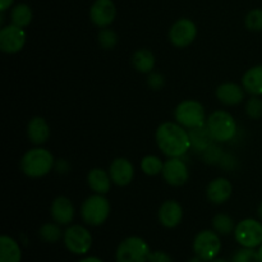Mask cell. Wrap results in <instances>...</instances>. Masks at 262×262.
<instances>
[{"label": "cell", "mask_w": 262, "mask_h": 262, "mask_svg": "<svg viewBox=\"0 0 262 262\" xmlns=\"http://www.w3.org/2000/svg\"><path fill=\"white\" fill-rule=\"evenodd\" d=\"M215 95L219 102L225 106H237L245 101L246 91L242 84L234 82H224L215 90Z\"/></svg>", "instance_id": "17"}, {"label": "cell", "mask_w": 262, "mask_h": 262, "mask_svg": "<svg viewBox=\"0 0 262 262\" xmlns=\"http://www.w3.org/2000/svg\"><path fill=\"white\" fill-rule=\"evenodd\" d=\"M147 86L154 91H159L165 86V77L159 72H151L147 74Z\"/></svg>", "instance_id": "34"}, {"label": "cell", "mask_w": 262, "mask_h": 262, "mask_svg": "<svg viewBox=\"0 0 262 262\" xmlns=\"http://www.w3.org/2000/svg\"><path fill=\"white\" fill-rule=\"evenodd\" d=\"M197 26L189 18H179L169 30V41L174 48L184 49L194 42L197 37Z\"/></svg>", "instance_id": "10"}, {"label": "cell", "mask_w": 262, "mask_h": 262, "mask_svg": "<svg viewBox=\"0 0 262 262\" xmlns=\"http://www.w3.org/2000/svg\"><path fill=\"white\" fill-rule=\"evenodd\" d=\"M161 177L169 186H184L189 179L188 165L184 163V160H182V158H168V160L164 161Z\"/></svg>", "instance_id": "12"}, {"label": "cell", "mask_w": 262, "mask_h": 262, "mask_svg": "<svg viewBox=\"0 0 262 262\" xmlns=\"http://www.w3.org/2000/svg\"><path fill=\"white\" fill-rule=\"evenodd\" d=\"M206 127L217 143L230 142L234 140L238 132V124L234 117L227 110L212 112L206 119Z\"/></svg>", "instance_id": "4"}, {"label": "cell", "mask_w": 262, "mask_h": 262, "mask_svg": "<svg viewBox=\"0 0 262 262\" xmlns=\"http://www.w3.org/2000/svg\"><path fill=\"white\" fill-rule=\"evenodd\" d=\"M210 262H232V261H228V260H225V258H219V257H216V258H214V260L210 261Z\"/></svg>", "instance_id": "42"}, {"label": "cell", "mask_w": 262, "mask_h": 262, "mask_svg": "<svg viewBox=\"0 0 262 262\" xmlns=\"http://www.w3.org/2000/svg\"><path fill=\"white\" fill-rule=\"evenodd\" d=\"M257 216H258V219L262 222V201L260 202V205H258V207H257Z\"/></svg>", "instance_id": "40"}, {"label": "cell", "mask_w": 262, "mask_h": 262, "mask_svg": "<svg viewBox=\"0 0 262 262\" xmlns=\"http://www.w3.org/2000/svg\"><path fill=\"white\" fill-rule=\"evenodd\" d=\"M107 171H109L113 184L118 187L129 186L136 176L135 165L127 158H115L110 164Z\"/></svg>", "instance_id": "14"}, {"label": "cell", "mask_w": 262, "mask_h": 262, "mask_svg": "<svg viewBox=\"0 0 262 262\" xmlns=\"http://www.w3.org/2000/svg\"><path fill=\"white\" fill-rule=\"evenodd\" d=\"M257 252H258V257H260V262H262V245L257 248Z\"/></svg>", "instance_id": "43"}, {"label": "cell", "mask_w": 262, "mask_h": 262, "mask_svg": "<svg viewBox=\"0 0 262 262\" xmlns=\"http://www.w3.org/2000/svg\"><path fill=\"white\" fill-rule=\"evenodd\" d=\"M192 248L194 255L199 256L205 262H210L219 256L222 251V239L214 229L201 230L194 237Z\"/></svg>", "instance_id": "9"}, {"label": "cell", "mask_w": 262, "mask_h": 262, "mask_svg": "<svg viewBox=\"0 0 262 262\" xmlns=\"http://www.w3.org/2000/svg\"><path fill=\"white\" fill-rule=\"evenodd\" d=\"M219 165L222 166L223 169H225V170H234L238 166V160L234 155H232V154L224 152Z\"/></svg>", "instance_id": "35"}, {"label": "cell", "mask_w": 262, "mask_h": 262, "mask_svg": "<svg viewBox=\"0 0 262 262\" xmlns=\"http://www.w3.org/2000/svg\"><path fill=\"white\" fill-rule=\"evenodd\" d=\"M233 194V186L230 183L229 179L224 178V177H217L214 178L206 188V197L211 204L214 205H223Z\"/></svg>", "instance_id": "18"}, {"label": "cell", "mask_w": 262, "mask_h": 262, "mask_svg": "<svg viewBox=\"0 0 262 262\" xmlns=\"http://www.w3.org/2000/svg\"><path fill=\"white\" fill-rule=\"evenodd\" d=\"M50 216L53 222L58 223L61 227L71 225L76 216V209L72 200L66 196H58L54 199L50 205Z\"/></svg>", "instance_id": "16"}, {"label": "cell", "mask_w": 262, "mask_h": 262, "mask_svg": "<svg viewBox=\"0 0 262 262\" xmlns=\"http://www.w3.org/2000/svg\"><path fill=\"white\" fill-rule=\"evenodd\" d=\"M112 205L105 194L94 193L87 197L81 205L79 215L82 220L89 227H100L110 216Z\"/></svg>", "instance_id": "3"}, {"label": "cell", "mask_w": 262, "mask_h": 262, "mask_svg": "<svg viewBox=\"0 0 262 262\" xmlns=\"http://www.w3.org/2000/svg\"><path fill=\"white\" fill-rule=\"evenodd\" d=\"M87 184L94 193L106 196L112 188L113 181L110 178L109 171L101 168H94L87 174Z\"/></svg>", "instance_id": "20"}, {"label": "cell", "mask_w": 262, "mask_h": 262, "mask_svg": "<svg viewBox=\"0 0 262 262\" xmlns=\"http://www.w3.org/2000/svg\"><path fill=\"white\" fill-rule=\"evenodd\" d=\"M189 132V140H191V148H193L196 152L201 155L209 146H211L215 142L214 137L210 133L209 128L206 124L201 125V127L192 128L188 129Z\"/></svg>", "instance_id": "23"}, {"label": "cell", "mask_w": 262, "mask_h": 262, "mask_svg": "<svg viewBox=\"0 0 262 262\" xmlns=\"http://www.w3.org/2000/svg\"><path fill=\"white\" fill-rule=\"evenodd\" d=\"M9 18L10 23L18 26V27L26 28L31 25V22H32V9H31L30 5L26 4V3H18V4H14L10 8Z\"/></svg>", "instance_id": "25"}, {"label": "cell", "mask_w": 262, "mask_h": 262, "mask_svg": "<svg viewBox=\"0 0 262 262\" xmlns=\"http://www.w3.org/2000/svg\"><path fill=\"white\" fill-rule=\"evenodd\" d=\"M233 234L241 247L258 248L262 245V222L253 217L241 220Z\"/></svg>", "instance_id": "8"}, {"label": "cell", "mask_w": 262, "mask_h": 262, "mask_svg": "<svg viewBox=\"0 0 262 262\" xmlns=\"http://www.w3.org/2000/svg\"><path fill=\"white\" fill-rule=\"evenodd\" d=\"M183 207L176 200H166L159 207V223L166 229H174V228L178 227L183 220Z\"/></svg>", "instance_id": "15"}, {"label": "cell", "mask_w": 262, "mask_h": 262, "mask_svg": "<svg viewBox=\"0 0 262 262\" xmlns=\"http://www.w3.org/2000/svg\"><path fill=\"white\" fill-rule=\"evenodd\" d=\"M78 262H104L101 258L96 257V256H89V257H84L82 260H79Z\"/></svg>", "instance_id": "39"}, {"label": "cell", "mask_w": 262, "mask_h": 262, "mask_svg": "<svg viewBox=\"0 0 262 262\" xmlns=\"http://www.w3.org/2000/svg\"><path fill=\"white\" fill-rule=\"evenodd\" d=\"M38 235H40V238L43 242L56 243L60 239H63L64 232L61 230V225H59L58 223H45L38 229Z\"/></svg>", "instance_id": "27"}, {"label": "cell", "mask_w": 262, "mask_h": 262, "mask_svg": "<svg viewBox=\"0 0 262 262\" xmlns=\"http://www.w3.org/2000/svg\"><path fill=\"white\" fill-rule=\"evenodd\" d=\"M223 155H224V151H223V148L217 145V142L212 143L211 146H209V147L201 154L204 163L209 164V165L219 164L220 160H222Z\"/></svg>", "instance_id": "32"}, {"label": "cell", "mask_w": 262, "mask_h": 262, "mask_svg": "<svg viewBox=\"0 0 262 262\" xmlns=\"http://www.w3.org/2000/svg\"><path fill=\"white\" fill-rule=\"evenodd\" d=\"M245 25L248 31L252 32H261L262 31V9L256 8V9L250 10L245 18Z\"/></svg>", "instance_id": "30"}, {"label": "cell", "mask_w": 262, "mask_h": 262, "mask_svg": "<svg viewBox=\"0 0 262 262\" xmlns=\"http://www.w3.org/2000/svg\"><path fill=\"white\" fill-rule=\"evenodd\" d=\"M155 141L166 158H182L191 148L189 132L177 122H164L156 128Z\"/></svg>", "instance_id": "1"}, {"label": "cell", "mask_w": 262, "mask_h": 262, "mask_svg": "<svg viewBox=\"0 0 262 262\" xmlns=\"http://www.w3.org/2000/svg\"><path fill=\"white\" fill-rule=\"evenodd\" d=\"M27 138L32 145L42 146L49 141L51 135V129L49 123L42 117H33L28 120L26 128Z\"/></svg>", "instance_id": "19"}, {"label": "cell", "mask_w": 262, "mask_h": 262, "mask_svg": "<svg viewBox=\"0 0 262 262\" xmlns=\"http://www.w3.org/2000/svg\"><path fill=\"white\" fill-rule=\"evenodd\" d=\"M241 84L245 89L246 94L251 96H262V64L247 69L242 76Z\"/></svg>", "instance_id": "21"}, {"label": "cell", "mask_w": 262, "mask_h": 262, "mask_svg": "<svg viewBox=\"0 0 262 262\" xmlns=\"http://www.w3.org/2000/svg\"><path fill=\"white\" fill-rule=\"evenodd\" d=\"M151 248L143 238L132 235L123 239L115 251L117 262H148Z\"/></svg>", "instance_id": "5"}, {"label": "cell", "mask_w": 262, "mask_h": 262, "mask_svg": "<svg viewBox=\"0 0 262 262\" xmlns=\"http://www.w3.org/2000/svg\"><path fill=\"white\" fill-rule=\"evenodd\" d=\"M156 64V58L150 49H137L132 55V66L137 72L142 74H148L154 72Z\"/></svg>", "instance_id": "24"}, {"label": "cell", "mask_w": 262, "mask_h": 262, "mask_svg": "<svg viewBox=\"0 0 262 262\" xmlns=\"http://www.w3.org/2000/svg\"><path fill=\"white\" fill-rule=\"evenodd\" d=\"M140 168L146 176L156 177L161 174L164 169V161L156 155H146L140 163Z\"/></svg>", "instance_id": "28"}, {"label": "cell", "mask_w": 262, "mask_h": 262, "mask_svg": "<svg viewBox=\"0 0 262 262\" xmlns=\"http://www.w3.org/2000/svg\"><path fill=\"white\" fill-rule=\"evenodd\" d=\"M54 169H55L59 174H66L68 173L69 169H71V165H69V163L67 160L60 159V160L55 161V166H54Z\"/></svg>", "instance_id": "37"}, {"label": "cell", "mask_w": 262, "mask_h": 262, "mask_svg": "<svg viewBox=\"0 0 262 262\" xmlns=\"http://www.w3.org/2000/svg\"><path fill=\"white\" fill-rule=\"evenodd\" d=\"M188 262H205L204 260H202V258H200L199 256H196L194 255V257H192V258H189L188 260Z\"/></svg>", "instance_id": "41"}, {"label": "cell", "mask_w": 262, "mask_h": 262, "mask_svg": "<svg viewBox=\"0 0 262 262\" xmlns=\"http://www.w3.org/2000/svg\"><path fill=\"white\" fill-rule=\"evenodd\" d=\"M212 229L219 235H229L234 233L235 230V222L230 215L228 214H217L212 217L211 220Z\"/></svg>", "instance_id": "26"}, {"label": "cell", "mask_w": 262, "mask_h": 262, "mask_svg": "<svg viewBox=\"0 0 262 262\" xmlns=\"http://www.w3.org/2000/svg\"><path fill=\"white\" fill-rule=\"evenodd\" d=\"M90 20L100 28L109 27L117 18V7L113 0H95L90 7Z\"/></svg>", "instance_id": "13"}, {"label": "cell", "mask_w": 262, "mask_h": 262, "mask_svg": "<svg viewBox=\"0 0 262 262\" xmlns=\"http://www.w3.org/2000/svg\"><path fill=\"white\" fill-rule=\"evenodd\" d=\"M63 242L69 252L77 256H83L91 250L94 238L86 227L81 224H71L64 230Z\"/></svg>", "instance_id": "7"}, {"label": "cell", "mask_w": 262, "mask_h": 262, "mask_svg": "<svg viewBox=\"0 0 262 262\" xmlns=\"http://www.w3.org/2000/svg\"><path fill=\"white\" fill-rule=\"evenodd\" d=\"M55 166V159L51 151L42 146H35L23 154L20 158V171L28 178H42Z\"/></svg>", "instance_id": "2"}, {"label": "cell", "mask_w": 262, "mask_h": 262, "mask_svg": "<svg viewBox=\"0 0 262 262\" xmlns=\"http://www.w3.org/2000/svg\"><path fill=\"white\" fill-rule=\"evenodd\" d=\"M148 262H174V260L169 253L164 252V251H154L151 252Z\"/></svg>", "instance_id": "36"}, {"label": "cell", "mask_w": 262, "mask_h": 262, "mask_svg": "<svg viewBox=\"0 0 262 262\" xmlns=\"http://www.w3.org/2000/svg\"><path fill=\"white\" fill-rule=\"evenodd\" d=\"M174 119L187 129L206 124V112L204 105L197 100H183L174 109Z\"/></svg>", "instance_id": "6"}, {"label": "cell", "mask_w": 262, "mask_h": 262, "mask_svg": "<svg viewBox=\"0 0 262 262\" xmlns=\"http://www.w3.org/2000/svg\"><path fill=\"white\" fill-rule=\"evenodd\" d=\"M15 0H0V12L5 13L14 5Z\"/></svg>", "instance_id": "38"}, {"label": "cell", "mask_w": 262, "mask_h": 262, "mask_svg": "<svg viewBox=\"0 0 262 262\" xmlns=\"http://www.w3.org/2000/svg\"><path fill=\"white\" fill-rule=\"evenodd\" d=\"M245 112L248 118L253 120H258L262 118V99L261 96H251L246 101Z\"/></svg>", "instance_id": "31"}, {"label": "cell", "mask_w": 262, "mask_h": 262, "mask_svg": "<svg viewBox=\"0 0 262 262\" xmlns=\"http://www.w3.org/2000/svg\"><path fill=\"white\" fill-rule=\"evenodd\" d=\"M22 248L14 238L7 234L0 237V262H20Z\"/></svg>", "instance_id": "22"}, {"label": "cell", "mask_w": 262, "mask_h": 262, "mask_svg": "<svg viewBox=\"0 0 262 262\" xmlns=\"http://www.w3.org/2000/svg\"><path fill=\"white\" fill-rule=\"evenodd\" d=\"M232 262H260L257 248H239L233 255Z\"/></svg>", "instance_id": "33"}, {"label": "cell", "mask_w": 262, "mask_h": 262, "mask_svg": "<svg viewBox=\"0 0 262 262\" xmlns=\"http://www.w3.org/2000/svg\"><path fill=\"white\" fill-rule=\"evenodd\" d=\"M97 42H99L100 48L104 50H112L118 43L117 32L109 27L100 28L99 33H97Z\"/></svg>", "instance_id": "29"}, {"label": "cell", "mask_w": 262, "mask_h": 262, "mask_svg": "<svg viewBox=\"0 0 262 262\" xmlns=\"http://www.w3.org/2000/svg\"><path fill=\"white\" fill-rule=\"evenodd\" d=\"M27 41L25 28L9 23L3 26L0 30V50L4 54H17L23 50Z\"/></svg>", "instance_id": "11"}]
</instances>
